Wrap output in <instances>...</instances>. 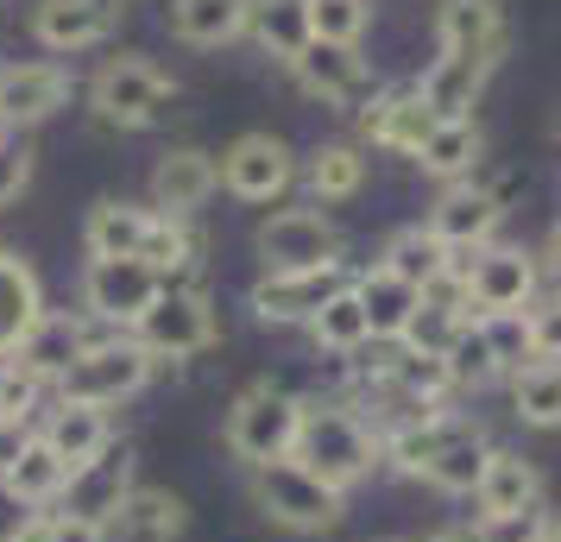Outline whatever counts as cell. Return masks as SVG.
<instances>
[{
	"instance_id": "obj_1",
	"label": "cell",
	"mask_w": 561,
	"mask_h": 542,
	"mask_svg": "<svg viewBox=\"0 0 561 542\" xmlns=\"http://www.w3.org/2000/svg\"><path fill=\"white\" fill-rule=\"evenodd\" d=\"M290 461L304 466V473H316L329 492H354L379 466V436L354 411H341V404H304Z\"/></svg>"
},
{
	"instance_id": "obj_2",
	"label": "cell",
	"mask_w": 561,
	"mask_h": 542,
	"mask_svg": "<svg viewBox=\"0 0 561 542\" xmlns=\"http://www.w3.org/2000/svg\"><path fill=\"white\" fill-rule=\"evenodd\" d=\"M152 366L158 360L146 354V341H139V335H127V328H102V322H95L89 347H82L77 360H70V372L57 379V397H64V404H95V411H114L121 397L146 391Z\"/></svg>"
},
{
	"instance_id": "obj_3",
	"label": "cell",
	"mask_w": 561,
	"mask_h": 542,
	"mask_svg": "<svg viewBox=\"0 0 561 542\" xmlns=\"http://www.w3.org/2000/svg\"><path fill=\"white\" fill-rule=\"evenodd\" d=\"M297 423H304V397H290V391H278V385H247L228 411V448L247 466L290 461Z\"/></svg>"
},
{
	"instance_id": "obj_4",
	"label": "cell",
	"mask_w": 561,
	"mask_h": 542,
	"mask_svg": "<svg viewBox=\"0 0 561 542\" xmlns=\"http://www.w3.org/2000/svg\"><path fill=\"white\" fill-rule=\"evenodd\" d=\"M253 505L265 523H278L290 537H316V530H334L341 523V492H329L297 461L253 466Z\"/></svg>"
},
{
	"instance_id": "obj_5",
	"label": "cell",
	"mask_w": 561,
	"mask_h": 542,
	"mask_svg": "<svg viewBox=\"0 0 561 542\" xmlns=\"http://www.w3.org/2000/svg\"><path fill=\"white\" fill-rule=\"evenodd\" d=\"M171 95H178V82L164 77L158 64H146V57H114V64H102L95 82H89L95 120H102V127H121V132L152 127L158 114L171 107Z\"/></svg>"
},
{
	"instance_id": "obj_6",
	"label": "cell",
	"mask_w": 561,
	"mask_h": 542,
	"mask_svg": "<svg viewBox=\"0 0 561 542\" xmlns=\"http://www.w3.org/2000/svg\"><path fill=\"white\" fill-rule=\"evenodd\" d=\"M133 335L146 341V354L152 360H196L215 347V303H208L203 290H183V285H164L158 290V303L139 315V328Z\"/></svg>"
},
{
	"instance_id": "obj_7",
	"label": "cell",
	"mask_w": 561,
	"mask_h": 542,
	"mask_svg": "<svg viewBox=\"0 0 561 542\" xmlns=\"http://www.w3.org/2000/svg\"><path fill=\"white\" fill-rule=\"evenodd\" d=\"M158 290H164V278L146 258H89V272H82V310L102 328H139V315L158 303Z\"/></svg>"
},
{
	"instance_id": "obj_8",
	"label": "cell",
	"mask_w": 561,
	"mask_h": 542,
	"mask_svg": "<svg viewBox=\"0 0 561 542\" xmlns=\"http://www.w3.org/2000/svg\"><path fill=\"white\" fill-rule=\"evenodd\" d=\"M467 315H524L536 303V258L524 246H480L467 258Z\"/></svg>"
},
{
	"instance_id": "obj_9",
	"label": "cell",
	"mask_w": 561,
	"mask_h": 542,
	"mask_svg": "<svg viewBox=\"0 0 561 542\" xmlns=\"http://www.w3.org/2000/svg\"><path fill=\"white\" fill-rule=\"evenodd\" d=\"M215 171H221V189L240 196V203H278L284 189L297 183V152L284 146L278 132H240Z\"/></svg>"
},
{
	"instance_id": "obj_10",
	"label": "cell",
	"mask_w": 561,
	"mask_h": 542,
	"mask_svg": "<svg viewBox=\"0 0 561 542\" xmlns=\"http://www.w3.org/2000/svg\"><path fill=\"white\" fill-rule=\"evenodd\" d=\"M259 258L265 272H316V265H341V233L329 215L316 208H278L259 228Z\"/></svg>"
},
{
	"instance_id": "obj_11",
	"label": "cell",
	"mask_w": 561,
	"mask_h": 542,
	"mask_svg": "<svg viewBox=\"0 0 561 542\" xmlns=\"http://www.w3.org/2000/svg\"><path fill=\"white\" fill-rule=\"evenodd\" d=\"M347 265H316V272H265L253 285V315L272 322V328H290V322H316V310L329 303L334 290H347Z\"/></svg>"
},
{
	"instance_id": "obj_12",
	"label": "cell",
	"mask_w": 561,
	"mask_h": 542,
	"mask_svg": "<svg viewBox=\"0 0 561 542\" xmlns=\"http://www.w3.org/2000/svg\"><path fill=\"white\" fill-rule=\"evenodd\" d=\"M290 77L304 82L316 102H329V107L373 102V77H366V57H359V45H329V38H309L304 51L290 57Z\"/></svg>"
},
{
	"instance_id": "obj_13",
	"label": "cell",
	"mask_w": 561,
	"mask_h": 542,
	"mask_svg": "<svg viewBox=\"0 0 561 542\" xmlns=\"http://www.w3.org/2000/svg\"><path fill=\"white\" fill-rule=\"evenodd\" d=\"M127 492H133V448L127 441H107L95 461L70 473V486H64V505H70V511L64 517H82V523L107 530Z\"/></svg>"
},
{
	"instance_id": "obj_14",
	"label": "cell",
	"mask_w": 561,
	"mask_h": 542,
	"mask_svg": "<svg viewBox=\"0 0 561 542\" xmlns=\"http://www.w3.org/2000/svg\"><path fill=\"white\" fill-rule=\"evenodd\" d=\"M499 196L480 189V183H448L430 208V233L448 246V253H480L492 246V233H499Z\"/></svg>"
},
{
	"instance_id": "obj_15",
	"label": "cell",
	"mask_w": 561,
	"mask_h": 542,
	"mask_svg": "<svg viewBox=\"0 0 561 542\" xmlns=\"http://www.w3.org/2000/svg\"><path fill=\"white\" fill-rule=\"evenodd\" d=\"M121 26V0H38L32 7V38L45 51H89L114 38Z\"/></svg>"
},
{
	"instance_id": "obj_16",
	"label": "cell",
	"mask_w": 561,
	"mask_h": 542,
	"mask_svg": "<svg viewBox=\"0 0 561 542\" xmlns=\"http://www.w3.org/2000/svg\"><path fill=\"white\" fill-rule=\"evenodd\" d=\"M70 102L64 64H0V127H38Z\"/></svg>"
},
{
	"instance_id": "obj_17",
	"label": "cell",
	"mask_w": 561,
	"mask_h": 542,
	"mask_svg": "<svg viewBox=\"0 0 561 542\" xmlns=\"http://www.w3.org/2000/svg\"><path fill=\"white\" fill-rule=\"evenodd\" d=\"M473 429H480V423H467V416H455V411H423V416H410V423H398V429L379 441V461H391L404 480H423L430 461H442V454H448L460 436H473Z\"/></svg>"
},
{
	"instance_id": "obj_18",
	"label": "cell",
	"mask_w": 561,
	"mask_h": 542,
	"mask_svg": "<svg viewBox=\"0 0 561 542\" xmlns=\"http://www.w3.org/2000/svg\"><path fill=\"white\" fill-rule=\"evenodd\" d=\"M359 132H366L373 146H385V152L416 158V152H423V139L435 132V114L423 107L416 82H398V89H379V95L366 102V114H359Z\"/></svg>"
},
{
	"instance_id": "obj_19",
	"label": "cell",
	"mask_w": 561,
	"mask_h": 542,
	"mask_svg": "<svg viewBox=\"0 0 561 542\" xmlns=\"http://www.w3.org/2000/svg\"><path fill=\"white\" fill-rule=\"evenodd\" d=\"M215 189H221L215 158L196 152V146H178V152L158 158V171H152V215H164V221H190Z\"/></svg>"
},
{
	"instance_id": "obj_20",
	"label": "cell",
	"mask_w": 561,
	"mask_h": 542,
	"mask_svg": "<svg viewBox=\"0 0 561 542\" xmlns=\"http://www.w3.org/2000/svg\"><path fill=\"white\" fill-rule=\"evenodd\" d=\"M435 38L448 57H492L505 51V13L499 0H442L435 7Z\"/></svg>"
},
{
	"instance_id": "obj_21",
	"label": "cell",
	"mask_w": 561,
	"mask_h": 542,
	"mask_svg": "<svg viewBox=\"0 0 561 542\" xmlns=\"http://www.w3.org/2000/svg\"><path fill=\"white\" fill-rule=\"evenodd\" d=\"M190 530V505L164 486H133L107 523V542H178Z\"/></svg>"
},
{
	"instance_id": "obj_22",
	"label": "cell",
	"mask_w": 561,
	"mask_h": 542,
	"mask_svg": "<svg viewBox=\"0 0 561 542\" xmlns=\"http://www.w3.org/2000/svg\"><path fill=\"white\" fill-rule=\"evenodd\" d=\"M485 77H492V57H435L430 77L416 82V95L435 120H473V102H480Z\"/></svg>"
},
{
	"instance_id": "obj_23",
	"label": "cell",
	"mask_w": 561,
	"mask_h": 542,
	"mask_svg": "<svg viewBox=\"0 0 561 542\" xmlns=\"http://www.w3.org/2000/svg\"><path fill=\"white\" fill-rule=\"evenodd\" d=\"M89 335H95V322L89 315H64V310H45L38 315V328H32L26 341H20V354L13 360L32 366L45 385H57L64 372H70V360H77L82 347H89Z\"/></svg>"
},
{
	"instance_id": "obj_24",
	"label": "cell",
	"mask_w": 561,
	"mask_h": 542,
	"mask_svg": "<svg viewBox=\"0 0 561 542\" xmlns=\"http://www.w3.org/2000/svg\"><path fill=\"white\" fill-rule=\"evenodd\" d=\"M38 315H45V285H38V272H32L20 253L0 246V360L20 354V341L38 328Z\"/></svg>"
},
{
	"instance_id": "obj_25",
	"label": "cell",
	"mask_w": 561,
	"mask_h": 542,
	"mask_svg": "<svg viewBox=\"0 0 561 542\" xmlns=\"http://www.w3.org/2000/svg\"><path fill=\"white\" fill-rule=\"evenodd\" d=\"M354 297L359 310H366V328H373V341H404L410 315L423 310V290L404 285V278H391L385 265H366L354 278Z\"/></svg>"
},
{
	"instance_id": "obj_26",
	"label": "cell",
	"mask_w": 561,
	"mask_h": 542,
	"mask_svg": "<svg viewBox=\"0 0 561 542\" xmlns=\"http://www.w3.org/2000/svg\"><path fill=\"white\" fill-rule=\"evenodd\" d=\"M152 221H158L152 208L121 203V196H102V203L89 208V221H82V246H89V258H139Z\"/></svg>"
},
{
	"instance_id": "obj_27",
	"label": "cell",
	"mask_w": 561,
	"mask_h": 542,
	"mask_svg": "<svg viewBox=\"0 0 561 542\" xmlns=\"http://www.w3.org/2000/svg\"><path fill=\"white\" fill-rule=\"evenodd\" d=\"M38 441H45L57 461L77 473V466H89L107 441H114V429H107V411H95V404H64V397H57V411L45 416Z\"/></svg>"
},
{
	"instance_id": "obj_28",
	"label": "cell",
	"mask_w": 561,
	"mask_h": 542,
	"mask_svg": "<svg viewBox=\"0 0 561 542\" xmlns=\"http://www.w3.org/2000/svg\"><path fill=\"white\" fill-rule=\"evenodd\" d=\"M480 511L485 517H505V511H530L542 505V473H536L524 454H511V448H492V461L480 473Z\"/></svg>"
},
{
	"instance_id": "obj_29",
	"label": "cell",
	"mask_w": 561,
	"mask_h": 542,
	"mask_svg": "<svg viewBox=\"0 0 561 542\" xmlns=\"http://www.w3.org/2000/svg\"><path fill=\"white\" fill-rule=\"evenodd\" d=\"M379 265L391 272V278H404V285H416V290H435L442 278H448V265H455V253L435 240L430 228H398L391 240H385V253H379Z\"/></svg>"
},
{
	"instance_id": "obj_30",
	"label": "cell",
	"mask_w": 561,
	"mask_h": 542,
	"mask_svg": "<svg viewBox=\"0 0 561 542\" xmlns=\"http://www.w3.org/2000/svg\"><path fill=\"white\" fill-rule=\"evenodd\" d=\"M247 32L265 57H290L309 45V0H247Z\"/></svg>"
},
{
	"instance_id": "obj_31",
	"label": "cell",
	"mask_w": 561,
	"mask_h": 542,
	"mask_svg": "<svg viewBox=\"0 0 561 542\" xmlns=\"http://www.w3.org/2000/svg\"><path fill=\"white\" fill-rule=\"evenodd\" d=\"M171 32L183 45H228L247 32V0H171Z\"/></svg>"
},
{
	"instance_id": "obj_32",
	"label": "cell",
	"mask_w": 561,
	"mask_h": 542,
	"mask_svg": "<svg viewBox=\"0 0 561 542\" xmlns=\"http://www.w3.org/2000/svg\"><path fill=\"white\" fill-rule=\"evenodd\" d=\"M304 183L316 203H347L359 196V183H366V152L347 146V139H334V146H316L304 164Z\"/></svg>"
},
{
	"instance_id": "obj_33",
	"label": "cell",
	"mask_w": 561,
	"mask_h": 542,
	"mask_svg": "<svg viewBox=\"0 0 561 542\" xmlns=\"http://www.w3.org/2000/svg\"><path fill=\"white\" fill-rule=\"evenodd\" d=\"M416 164L442 183H467V171L480 164V127L473 120H435V132L423 139Z\"/></svg>"
},
{
	"instance_id": "obj_34",
	"label": "cell",
	"mask_w": 561,
	"mask_h": 542,
	"mask_svg": "<svg viewBox=\"0 0 561 542\" xmlns=\"http://www.w3.org/2000/svg\"><path fill=\"white\" fill-rule=\"evenodd\" d=\"M511 404L530 429H561V366L530 360L524 372H511Z\"/></svg>"
},
{
	"instance_id": "obj_35",
	"label": "cell",
	"mask_w": 561,
	"mask_h": 542,
	"mask_svg": "<svg viewBox=\"0 0 561 542\" xmlns=\"http://www.w3.org/2000/svg\"><path fill=\"white\" fill-rule=\"evenodd\" d=\"M7 486L20 492L26 505H57V498H64V486H70V466H64L51 448H45V441L32 436L26 454L7 466Z\"/></svg>"
},
{
	"instance_id": "obj_36",
	"label": "cell",
	"mask_w": 561,
	"mask_h": 542,
	"mask_svg": "<svg viewBox=\"0 0 561 542\" xmlns=\"http://www.w3.org/2000/svg\"><path fill=\"white\" fill-rule=\"evenodd\" d=\"M309 335H316V347H329V354H359V347L373 341V328H366V310H359L354 285H347V290H334L329 303L316 310Z\"/></svg>"
},
{
	"instance_id": "obj_37",
	"label": "cell",
	"mask_w": 561,
	"mask_h": 542,
	"mask_svg": "<svg viewBox=\"0 0 561 542\" xmlns=\"http://www.w3.org/2000/svg\"><path fill=\"white\" fill-rule=\"evenodd\" d=\"M448 379H455V391H485L492 379H505V366H499V354H492V341H485V328H480V315L460 328L455 341H448Z\"/></svg>"
},
{
	"instance_id": "obj_38",
	"label": "cell",
	"mask_w": 561,
	"mask_h": 542,
	"mask_svg": "<svg viewBox=\"0 0 561 542\" xmlns=\"http://www.w3.org/2000/svg\"><path fill=\"white\" fill-rule=\"evenodd\" d=\"M485 461H492V441L473 429V436H460L442 461H430V473H423V480H430L435 492H448V498H473V492H480Z\"/></svg>"
},
{
	"instance_id": "obj_39",
	"label": "cell",
	"mask_w": 561,
	"mask_h": 542,
	"mask_svg": "<svg viewBox=\"0 0 561 542\" xmlns=\"http://www.w3.org/2000/svg\"><path fill=\"white\" fill-rule=\"evenodd\" d=\"M366 26H373V0H309V38L359 45Z\"/></svg>"
},
{
	"instance_id": "obj_40",
	"label": "cell",
	"mask_w": 561,
	"mask_h": 542,
	"mask_svg": "<svg viewBox=\"0 0 561 542\" xmlns=\"http://www.w3.org/2000/svg\"><path fill=\"white\" fill-rule=\"evenodd\" d=\"M139 258H146L158 278L171 285L178 272H190V265H196V240H190V228H183V221H164V215H158L152 233H146V246H139Z\"/></svg>"
},
{
	"instance_id": "obj_41",
	"label": "cell",
	"mask_w": 561,
	"mask_h": 542,
	"mask_svg": "<svg viewBox=\"0 0 561 542\" xmlns=\"http://www.w3.org/2000/svg\"><path fill=\"white\" fill-rule=\"evenodd\" d=\"M38 397H45V379H38L32 366L0 360V416H7V423H32Z\"/></svg>"
},
{
	"instance_id": "obj_42",
	"label": "cell",
	"mask_w": 561,
	"mask_h": 542,
	"mask_svg": "<svg viewBox=\"0 0 561 542\" xmlns=\"http://www.w3.org/2000/svg\"><path fill=\"white\" fill-rule=\"evenodd\" d=\"M485 341H492V354H499V366L505 372H524L530 366V322L524 315H480Z\"/></svg>"
},
{
	"instance_id": "obj_43",
	"label": "cell",
	"mask_w": 561,
	"mask_h": 542,
	"mask_svg": "<svg viewBox=\"0 0 561 542\" xmlns=\"http://www.w3.org/2000/svg\"><path fill=\"white\" fill-rule=\"evenodd\" d=\"M542 530H549V511H542V505H530V511L480 517L473 542H542Z\"/></svg>"
},
{
	"instance_id": "obj_44",
	"label": "cell",
	"mask_w": 561,
	"mask_h": 542,
	"mask_svg": "<svg viewBox=\"0 0 561 542\" xmlns=\"http://www.w3.org/2000/svg\"><path fill=\"white\" fill-rule=\"evenodd\" d=\"M530 360H549L561 366V297H549V303H530Z\"/></svg>"
},
{
	"instance_id": "obj_45",
	"label": "cell",
	"mask_w": 561,
	"mask_h": 542,
	"mask_svg": "<svg viewBox=\"0 0 561 542\" xmlns=\"http://www.w3.org/2000/svg\"><path fill=\"white\" fill-rule=\"evenodd\" d=\"M32 183V146L26 139H0V208H13Z\"/></svg>"
},
{
	"instance_id": "obj_46",
	"label": "cell",
	"mask_w": 561,
	"mask_h": 542,
	"mask_svg": "<svg viewBox=\"0 0 561 542\" xmlns=\"http://www.w3.org/2000/svg\"><path fill=\"white\" fill-rule=\"evenodd\" d=\"M32 517H38V511H32V505H26L13 486H7V480H0V542H13V537L32 523Z\"/></svg>"
},
{
	"instance_id": "obj_47",
	"label": "cell",
	"mask_w": 561,
	"mask_h": 542,
	"mask_svg": "<svg viewBox=\"0 0 561 542\" xmlns=\"http://www.w3.org/2000/svg\"><path fill=\"white\" fill-rule=\"evenodd\" d=\"M26 441H32V423H7L0 416V480H7V466L26 454Z\"/></svg>"
},
{
	"instance_id": "obj_48",
	"label": "cell",
	"mask_w": 561,
	"mask_h": 542,
	"mask_svg": "<svg viewBox=\"0 0 561 542\" xmlns=\"http://www.w3.org/2000/svg\"><path fill=\"white\" fill-rule=\"evenodd\" d=\"M51 542H107V530L82 523V517H51Z\"/></svg>"
},
{
	"instance_id": "obj_49",
	"label": "cell",
	"mask_w": 561,
	"mask_h": 542,
	"mask_svg": "<svg viewBox=\"0 0 561 542\" xmlns=\"http://www.w3.org/2000/svg\"><path fill=\"white\" fill-rule=\"evenodd\" d=\"M13 542H51V517L38 511V517H32V523H26V530L13 537Z\"/></svg>"
},
{
	"instance_id": "obj_50",
	"label": "cell",
	"mask_w": 561,
	"mask_h": 542,
	"mask_svg": "<svg viewBox=\"0 0 561 542\" xmlns=\"http://www.w3.org/2000/svg\"><path fill=\"white\" fill-rule=\"evenodd\" d=\"M542 258L561 272V215H556V228H549V240H542Z\"/></svg>"
},
{
	"instance_id": "obj_51",
	"label": "cell",
	"mask_w": 561,
	"mask_h": 542,
	"mask_svg": "<svg viewBox=\"0 0 561 542\" xmlns=\"http://www.w3.org/2000/svg\"><path fill=\"white\" fill-rule=\"evenodd\" d=\"M430 542H473V537H467V530H435Z\"/></svg>"
},
{
	"instance_id": "obj_52",
	"label": "cell",
	"mask_w": 561,
	"mask_h": 542,
	"mask_svg": "<svg viewBox=\"0 0 561 542\" xmlns=\"http://www.w3.org/2000/svg\"><path fill=\"white\" fill-rule=\"evenodd\" d=\"M542 542H561V517H549V530H542Z\"/></svg>"
},
{
	"instance_id": "obj_53",
	"label": "cell",
	"mask_w": 561,
	"mask_h": 542,
	"mask_svg": "<svg viewBox=\"0 0 561 542\" xmlns=\"http://www.w3.org/2000/svg\"><path fill=\"white\" fill-rule=\"evenodd\" d=\"M556 139H561V107H556Z\"/></svg>"
}]
</instances>
